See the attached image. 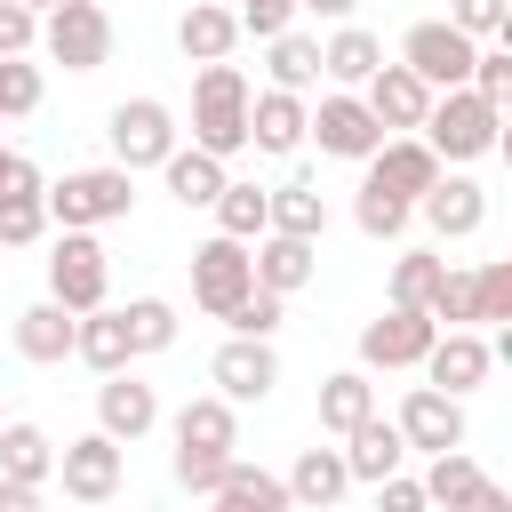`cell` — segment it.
Returning a JSON list of instances; mask_svg holds the SVG:
<instances>
[{
    "mask_svg": "<svg viewBox=\"0 0 512 512\" xmlns=\"http://www.w3.org/2000/svg\"><path fill=\"white\" fill-rule=\"evenodd\" d=\"M120 328H128V360L136 352H168L176 344V304L168 296H136V304H120Z\"/></svg>",
    "mask_w": 512,
    "mask_h": 512,
    "instance_id": "34",
    "label": "cell"
},
{
    "mask_svg": "<svg viewBox=\"0 0 512 512\" xmlns=\"http://www.w3.org/2000/svg\"><path fill=\"white\" fill-rule=\"evenodd\" d=\"M40 48H48L64 72H96V64L112 56V16L88 8V0H64V8L40 16Z\"/></svg>",
    "mask_w": 512,
    "mask_h": 512,
    "instance_id": "8",
    "label": "cell"
},
{
    "mask_svg": "<svg viewBox=\"0 0 512 512\" xmlns=\"http://www.w3.org/2000/svg\"><path fill=\"white\" fill-rule=\"evenodd\" d=\"M208 504H216V496H208ZM216 512H232V504H216Z\"/></svg>",
    "mask_w": 512,
    "mask_h": 512,
    "instance_id": "54",
    "label": "cell"
},
{
    "mask_svg": "<svg viewBox=\"0 0 512 512\" xmlns=\"http://www.w3.org/2000/svg\"><path fill=\"white\" fill-rule=\"evenodd\" d=\"M504 16H512L504 0H448V24H456L472 48H480V40H496V32H504Z\"/></svg>",
    "mask_w": 512,
    "mask_h": 512,
    "instance_id": "44",
    "label": "cell"
},
{
    "mask_svg": "<svg viewBox=\"0 0 512 512\" xmlns=\"http://www.w3.org/2000/svg\"><path fill=\"white\" fill-rule=\"evenodd\" d=\"M376 512H424V488L408 472H392V480H376Z\"/></svg>",
    "mask_w": 512,
    "mask_h": 512,
    "instance_id": "48",
    "label": "cell"
},
{
    "mask_svg": "<svg viewBox=\"0 0 512 512\" xmlns=\"http://www.w3.org/2000/svg\"><path fill=\"white\" fill-rule=\"evenodd\" d=\"M248 144L256 152H296L304 144V96H280V88H264V96H248Z\"/></svg>",
    "mask_w": 512,
    "mask_h": 512,
    "instance_id": "24",
    "label": "cell"
},
{
    "mask_svg": "<svg viewBox=\"0 0 512 512\" xmlns=\"http://www.w3.org/2000/svg\"><path fill=\"white\" fill-rule=\"evenodd\" d=\"M104 136H112V168H160L168 152H176V112L160 104V96H128V104H112V120H104Z\"/></svg>",
    "mask_w": 512,
    "mask_h": 512,
    "instance_id": "6",
    "label": "cell"
},
{
    "mask_svg": "<svg viewBox=\"0 0 512 512\" xmlns=\"http://www.w3.org/2000/svg\"><path fill=\"white\" fill-rule=\"evenodd\" d=\"M416 208H424V224H432L440 240H472V232L488 224V192H480L472 176H440Z\"/></svg>",
    "mask_w": 512,
    "mask_h": 512,
    "instance_id": "20",
    "label": "cell"
},
{
    "mask_svg": "<svg viewBox=\"0 0 512 512\" xmlns=\"http://www.w3.org/2000/svg\"><path fill=\"white\" fill-rule=\"evenodd\" d=\"M176 48H184L192 64H232V48H240V16H232V8L192 0V8H184V24H176Z\"/></svg>",
    "mask_w": 512,
    "mask_h": 512,
    "instance_id": "23",
    "label": "cell"
},
{
    "mask_svg": "<svg viewBox=\"0 0 512 512\" xmlns=\"http://www.w3.org/2000/svg\"><path fill=\"white\" fill-rule=\"evenodd\" d=\"M464 88H472V96H488V104H504V96H512V48H480Z\"/></svg>",
    "mask_w": 512,
    "mask_h": 512,
    "instance_id": "45",
    "label": "cell"
},
{
    "mask_svg": "<svg viewBox=\"0 0 512 512\" xmlns=\"http://www.w3.org/2000/svg\"><path fill=\"white\" fill-rule=\"evenodd\" d=\"M512 320V264H480L472 272V328H504Z\"/></svg>",
    "mask_w": 512,
    "mask_h": 512,
    "instance_id": "38",
    "label": "cell"
},
{
    "mask_svg": "<svg viewBox=\"0 0 512 512\" xmlns=\"http://www.w3.org/2000/svg\"><path fill=\"white\" fill-rule=\"evenodd\" d=\"M280 304H288V296H264V288H248V296L224 312V328H232V336H256V344H272V328H280Z\"/></svg>",
    "mask_w": 512,
    "mask_h": 512,
    "instance_id": "41",
    "label": "cell"
},
{
    "mask_svg": "<svg viewBox=\"0 0 512 512\" xmlns=\"http://www.w3.org/2000/svg\"><path fill=\"white\" fill-rule=\"evenodd\" d=\"M160 176H168V192H176L184 208H216V192L232 184V176H224V160H208V152H184V144L160 160Z\"/></svg>",
    "mask_w": 512,
    "mask_h": 512,
    "instance_id": "30",
    "label": "cell"
},
{
    "mask_svg": "<svg viewBox=\"0 0 512 512\" xmlns=\"http://www.w3.org/2000/svg\"><path fill=\"white\" fill-rule=\"evenodd\" d=\"M248 288H256V264H248V248H240V240H224V232H216L208 248H192V304H200L208 320H224Z\"/></svg>",
    "mask_w": 512,
    "mask_h": 512,
    "instance_id": "9",
    "label": "cell"
},
{
    "mask_svg": "<svg viewBox=\"0 0 512 512\" xmlns=\"http://www.w3.org/2000/svg\"><path fill=\"white\" fill-rule=\"evenodd\" d=\"M72 328H80V320H72L64 304H24V312H16V352L40 360V368H56V360L72 352Z\"/></svg>",
    "mask_w": 512,
    "mask_h": 512,
    "instance_id": "26",
    "label": "cell"
},
{
    "mask_svg": "<svg viewBox=\"0 0 512 512\" xmlns=\"http://www.w3.org/2000/svg\"><path fill=\"white\" fill-rule=\"evenodd\" d=\"M232 448H240L232 400H184V408H176V480H184L192 496H216Z\"/></svg>",
    "mask_w": 512,
    "mask_h": 512,
    "instance_id": "3",
    "label": "cell"
},
{
    "mask_svg": "<svg viewBox=\"0 0 512 512\" xmlns=\"http://www.w3.org/2000/svg\"><path fill=\"white\" fill-rule=\"evenodd\" d=\"M488 368H496V352H488L480 328H440L432 352H424V384L448 392V400H464L472 384H488Z\"/></svg>",
    "mask_w": 512,
    "mask_h": 512,
    "instance_id": "12",
    "label": "cell"
},
{
    "mask_svg": "<svg viewBox=\"0 0 512 512\" xmlns=\"http://www.w3.org/2000/svg\"><path fill=\"white\" fill-rule=\"evenodd\" d=\"M288 16H296V0H240V32H256V40H280Z\"/></svg>",
    "mask_w": 512,
    "mask_h": 512,
    "instance_id": "47",
    "label": "cell"
},
{
    "mask_svg": "<svg viewBox=\"0 0 512 512\" xmlns=\"http://www.w3.org/2000/svg\"><path fill=\"white\" fill-rule=\"evenodd\" d=\"M296 8H312V16H336V24H344V16L360 8V0H296Z\"/></svg>",
    "mask_w": 512,
    "mask_h": 512,
    "instance_id": "50",
    "label": "cell"
},
{
    "mask_svg": "<svg viewBox=\"0 0 512 512\" xmlns=\"http://www.w3.org/2000/svg\"><path fill=\"white\" fill-rule=\"evenodd\" d=\"M288 512H336V496L352 488V472H344V448H304L296 464H288Z\"/></svg>",
    "mask_w": 512,
    "mask_h": 512,
    "instance_id": "19",
    "label": "cell"
},
{
    "mask_svg": "<svg viewBox=\"0 0 512 512\" xmlns=\"http://www.w3.org/2000/svg\"><path fill=\"white\" fill-rule=\"evenodd\" d=\"M440 176H448V168H440V160H432L416 136H384L360 184H368V192H384V200H400V208H416V200H424Z\"/></svg>",
    "mask_w": 512,
    "mask_h": 512,
    "instance_id": "11",
    "label": "cell"
},
{
    "mask_svg": "<svg viewBox=\"0 0 512 512\" xmlns=\"http://www.w3.org/2000/svg\"><path fill=\"white\" fill-rule=\"evenodd\" d=\"M360 104L376 112V128H384V136H392V128L408 136V128H424V112H432V88H424L408 64H376V72H368V88H360Z\"/></svg>",
    "mask_w": 512,
    "mask_h": 512,
    "instance_id": "16",
    "label": "cell"
},
{
    "mask_svg": "<svg viewBox=\"0 0 512 512\" xmlns=\"http://www.w3.org/2000/svg\"><path fill=\"white\" fill-rule=\"evenodd\" d=\"M304 136H320V152H336V160H376V144H384L376 112H368L352 88L320 96V112H304Z\"/></svg>",
    "mask_w": 512,
    "mask_h": 512,
    "instance_id": "10",
    "label": "cell"
},
{
    "mask_svg": "<svg viewBox=\"0 0 512 512\" xmlns=\"http://www.w3.org/2000/svg\"><path fill=\"white\" fill-rule=\"evenodd\" d=\"M312 80H320V40L280 32V40H272V88H280V96H304Z\"/></svg>",
    "mask_w": 512,
    "mask_h": 512,
    "instance_id": "36",
    "label": "cell"
},
{
    "mask_svg": "<svg viewBox=\"0 0 512 512\" xmlns=\"http://www.w3.org/2000/svg\"><path fill=\"white\" fill-rule=\"evenodd\" d=\"M416 144H424L440 168H448V160H480V152L504 144V104H488V96H472V88H448V96H432Z\"/></svg>",
    "mask_w": 512,
    "mask_h": 512,
    "instance_id": "2",
    "label": "cell"
},
{
    "mask_svg": "<svg viewBox=\"0 0 512 512\" xmlns=\"http://www.w3.org/2000/svg\"><path fill=\"white\" fill-rule=\"evenodd\" d=\"M408 216H416V208H400V200H384V192H368V184H360V200H352V224H360L368 240H400Z\"/></svg>",
    "mask_w": 512,
    "mask_h": 512,
    "instance_id": "40",
    "label": "cell"
},
{
    "mask_svg": "<svg viewBox=\"0 0 512 512\" xmlns=\"http://www.w3.org/2000/svg\"><path fill=\"white\" fill-rule=\"evenodd\" d=\"M104 288H112V256L96 232H64L56 256H48V304H64L72 320L80 312H104Z\"/></svg>",
    "mask_w": 512,
    "mask_h": 512,
    "instance_id": "5",
    "label": "cell"
},
{
    "mask_svg": "<svg viewBox=\"0 0 512 512\" xmlns=\"http://www.w3.org/2000/svg\"><path fill=\"white\" fill-rule=\"evenodd\" d=\"M440 272H448V256L408 248V256L392 264V312H424V304H432V288H440Z\"/></svg>",
    "mask_w": 512,
    "mask_h": 512,
    "instance_id": "37",
    "label": "cell"
},
{
    "mask_svg": "<svg viewBox=\"0 0 512 512\" xmlns=\"http://www.w3.org/2000/svg\"><path fill=\"white\" fill-rule=\"evenodd\" d=\"M400 440L408 448H424V456H448V448H464V400H448V392H432V384H416L408 400H400Z\"/></svg>",
    "mask_w": 512,
    "mask_h": 512,
    "instance_id": "15",
    "label": "cell"
},
{
    "mask_svg": "<svg viewBox=\"0 0 512 512\" xmlns=\"http://www.w3.org/2000/svg\"><path fill=\"white\" fill-rule=\"evenodd\" d=\"M472 56H480V48H472V40H464L448 16H432V24H408V40H400V64H408V72H416L432 96L464 88V80H472Z\"/></svg>",
    "mask_w": 512,
    "mask_h": 512,
    "instance_id": "7",
    "label": "cell"
},
{
    "mask_svg": "<svg viewBox=\"0 0 512 512\" xmlns=\"http://www.w3.org/2000/svg\"><path fill=\"white\" fill-rule=\"evenodd\" d=\"M32 40H40V16H32V8H16V0H0V64H8V56H24Z\"/></svg>",
    "mask_w": 512,
    "mask_h": 512,
    "instance_id": "46",
    "label": "cell"
},
{
    "mask_svg": "<svg viewBox=\"0 0 512 512\" xmlns=\"http://www.w3.org/2000/svg\"><path fill=\"white\" fill-rule=\"evenodd\" d=\"M264 232L320 240V232H328V200H320V184H312V176H288V184L272 192V216H264Z\"/></svg>",
    "mask_w": 512,
    "mask_h": 512,
    "instance_id": "25",
    "label": "cell"
},
{
    "mask_svg": "<svg viewBox=\"0 0 512 512\" xmlns=\"http://www.w3.org/2000/svg\"><path fill=\"white\" fill-rule=\"evenodd\" d=\"M88 8H112V0H88Z\"/></svg>",
    "mask_w": 512,
    "mask_h": 512,
    "instance_id": "53",
    "label": "cell"
},
{
    "mask_svg": "<svg viewBox=\"0 0 512 512\" xmlns=\"http://www.w3.org/2000/svg\"><path fill=\"white\" fill-rule=\"evenodd\" d=\"M16 8H32V16H48V8H64V0H16Z\"/></svg>",
    "mask_w": 512,
    "mask_h": 512,
    "instance_id": "51",
    "label": "cell"
},
{
    "mask_svg": "<svg viewBox=\"0 0 512 512\" xmlns=\"http://www.w3.org/2000/svg\"><path fill=\"white\" fill-rule=\"evenodd\" d=\"M376 416V384H368V368H336L328 384H320V432H352V424H368Z\"/></svg>",
    "mask_w": 512,
    "mask_h": 512,
    "instance_id": "27",
    "label": "cell"
},
{
    "mask_svg": "<svg viewBox=\"0 0 512 512\" xmlns=\"http://www.w3.org/2000/svg\"><path fill=\"white\" fill-rule=\"evenodd\" d=\"M56 472H64V496H72V504H112V496H120V440L80 432V440L56 448Z\"/></svg>",
    "mask_w": 512,
    "mask_h": 512,
    "instance_id": "13",
    "label": "cell"
},
{
    "mask_svg": "<svg viewBox=\"0 0 512 512\" xmlns=\"http://www.w3.org/2000/svg\"><path fill=\"white\" fill-rule=\"evenodd\" d=\"M384 64V40L376 32H360V24H344L328 48H320V80H344V88H368V72Z\"/></svg>",
    "mask_w": 512,
    "mask_h": 512,
    "instance_id": "29",
    "label": "cell"
},
{
    "mask_svg": "<svg viewBox=\"0 0 512 512\" xmlns=\"http://www.w3.org/2000/svg\"><path fill=\"white\" fill-rule=\"evenodd\" d=\"M432 336H440L432 312H376L360 328V368H424Z\"/></svg>",
    "mask_w": 512,
    "mask_h": 512,
    "instance_id": "14",
    "label": "cell"
},
{
    "mask_svg": "<svg viewBox=\"0 0 512 512\" xmlns=\"http://www.w3.org/2000/svg\"><path fill=\"white\" fill-rule=\"evenodd\" d=\"M48 472H56V440H48L40 424H0V480L40 488Z\"/></svg>",
    "mask_w": 512,
    "mask_h": 512,
    "instance_id": "28",
    "label": "cell"
},
{
    "mask_svg": "<svg viewBox=\"0 0 512 512\" xmlns=\"http://www.w3.org/2000/svg\"><path fill=\"white\" fill-rule=\"evenodd\" d=\"M0 512H40V488H24V480H0Z\"/></svg>",
    "mask_w": 512,
    "mask_h": 512,
    "instance_id": "49",
    "label": "cell"
},
{
    "mask_svg": "<svg viewBox=\"0 0 512 512\" xmlns=\"http://www.w3.org/2000/svg\"><path fill=\"white\" fill-rule=\"evenodd\" d=\"M216 504H232V512H288V488H280V472H264V464H224V480H216Z\"/></svg>",
    "mask_w": 512,
    "mask_h": 512,
    "instance_id": "31",
    "label": "cell"
},
{
    "mask_svg": "<svg viewBox=\"0 0 512 512\" xmlns=\"http://www.w3.org/2000/svg\"><path fill=\"white\" fill-rule=\"evenodd\" d=\"M8 168H16V152H8V144H0V184H8Z\"/></svg>",
    "mask_w": 512,
    "mask_h": 512,
    "instance_id": "52",
    "label": "cell"
},
{
    "mask_svg": "<svg viewBox=\"0 0 512 512\" xmlns=\"http://www.w3.org/2000/svg\"><path fill=\"white\" fill-rule=\"evenodd\" d=\"M248 264H256V288H264V296H296V288L320 272V240H288V232H264Z\"/></svg>",
    "mask_w": 512,
    "mask_h": 512,
    "instance_id": "21",
    "label": "cell"
},
{
    "mask_svg": "<svg viewBox=\"0 0 512 512\" xmlns=\"http://www.w3.org/2000/svg\"><path fill=\"white\" fill-rule=\"evenodd\" d=\"M264 216H272V192H264V184H224V192H216V232L240 240V248L264 240Z\"/></svg>",
    "mask_w": 512,
    "mask_h": 512,
    "instance_id": "33",
    "label": "cell"
},
{
    "mask_svg": "<svg viewBox=\"0 0 512 512\" xmlns=\"http://www.w3.org/2000/svg\"><path fill=\"white\" fill-rule=\"evenodd\" d=\"M400 456H408V440H400V424H392V416H368V424H352V432H344V472H352V480H368V488H376V480H392V472H400Z\"/></svg>",
    "mask_w": 512,
    "mask_h": 512,
    "instance_id": "22",
    "label": "cell"
},
{
    "mask_svg": "<svg viewBox=\"0 0 512 512\" xmlns=\"http://www.w3.org/2000/svg\"><path fill=\"white\" fill-rule=\"evenodd\" d=\"M48 232V200L40 192H0V248H32Z\"/></svg>",
    "mask_w": 512,
    "mask_h": 512,
    "instance_id": "39",
    "label": "cell"
},
{
    "mask_svg": "<svg viewBox=\"0 0 512 512\" xmlns=\"http://www.w3.org/2000/svg\"><path fill=\"white\" fill-rule=\"evenodd\" d=\"M72 352H80L96 376H120V368H128V328H120V312H80Z\"/></svg>",
    "mask_w": 512,
    "mask_h": 512,
    "instance_id": "32",
    "label": "cell"
},
{
    "mask_svg": "<svg viewBox=\"0 0 512 512\" xmlns=\"http://www.w3.org/2000/svg\"><path fill=\"white\" fill-rule=\"evenodd\" d=\"M24 112H40V64L8 56L0 64V120H24Z\"/></svg>",
    "mask_w": 512,
    "mask_h": 512,
    "instance_id": "42",
    "label": "cell"
},
{
    "mask_svg": "<svg viewBox=\"0 0 512 512\" xmlns=\"http://www.w3.org/2000/svg\"><path fill=\"white\" fill-rule=\"evenodd\" d=\"M480 480H488V472H480L464 448H448V456H432V472H424L416 488H424V504H448V512H456V504H472Z\"/></svg>",
    "mask_w": 512,
    "mask_h": 512,
    "instance_id": "35",
    "label": "cell"
},
{
    "mask_svg": "<svg viewBox=\"0 0 512 512\" xmlns=\"http://www.w3.org/2000/svg\"><path fill=\"white\" fill-rule=\"evenodd\" d=\"M248 72L240 64H200V80H192V152H208V160H232V152H248Z\"/></svg>",
    "mask_w": 512,
    "mask_h": 512,
    "instance_id": "1",
    "label": "cell"
},
{
    "mask_svg": "<svg viewBox=\"0 0 512 512\" xmlns=\"http://www.w3.org/2000/svg\"><path fill=\"white\" fill-rule=\"evenodd\" d=\"M208 376H216V400H264V392L280 384V360H272V344L232 336V344L208 360Z\"/></svg>",
    "mask_w": 512,
    "mask_h": 512,
    "instance_id": "18",
    "label": "cell"
},
{
    "mask_svg": "<svg viewBox=\"0 0 512 512\" xmlns=\"http://www.w3.org/2000/svg\"><path fill=\"white\" fill-rule=\"evenodd\" d=\"M40 200H48V224L96 232V224H120V216L136 208V176H128V168H72V176H56Z\"/></svg>",
    "mask_w": 512,
    "mask_h": 512,
    "instance_id": "4",
    "label": "cell"
},
{
    "mask_svg": "<svg viewBox=\"0 0 512 512\" xmlns=\"http://www.w3.org/2000/svg\"><path fill=\"white\" fill-rule=\"evenodd\" d=\"M152 424H160V392H152V384H136L128 368L96 384V432H104V440H144Z\"/></svg>",
    "mask_w": 512,
    "mask_h": 512,
    "instance_id": "17",
    "label": "cell"
},
{
    "mask_svg": "<svg viewBox=\"0 0 512 512\" xmlns=\"http://www.w3.org/2000/svg\"><path fill=\"white\" fill-rule=\"evenodd\" d=\"M424 312H432V328H472V272H440Z\"/></svg>",
    "mask_w": 512,
    "mask_h": 512,
    "instance_id": "43",
    "label": "cell"
}]
</instances>
